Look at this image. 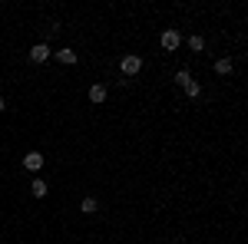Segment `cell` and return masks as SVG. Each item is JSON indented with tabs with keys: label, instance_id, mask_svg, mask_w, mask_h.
<instances>
[{
	"label": "cell",
	"instance_id": "obj_1",
	"mask_svg": "<svg viewBox=\"0 0 248 244\" xmlns=\"http://www.w3.org/2000/svg\"><path fill=\"white\" fill-rule=\"evenodd\" d=\"M119 70H123L126 76H136L139 70H142V59L136 57V53H129V57H123V63H119Z\"/></svg>",
	"mask_w": 248,
	"mask_h": 244
},
{
	"label": "cell",
	"instance_id": "obj_2",
	"mask_svg": "<svg viewBox=\"0 0 248 244\" xmlns=\"http://www.w3.org/2000/svg\"><path fill=\"white\" fill-rule=\"evenodd\" d=\"M23 165H27L30 172H40L43 169V152H37V149L27 152V155H23Z\"/></svg>",
	"mask_w": 248,
	"mask_h": 244
},
{
	"label": "cell",
	"instance_id": "obj_3",
	"mask_svg": "<svg viewBox=\"0 0 248 244\" xmlns=\"http://www.w3.org/2000/svg\"><path fill=\"white\" fill-rule=\"evenodd\" d=\"M50 57H53V50H50L46 43H37V46L30 50V59H33V63H46Z\"/></svg>",
	"mask_w": 248,
	"mask_h": 244
},
{
	"label": "cell",
	"instance_id": "obj_4",
	"mask_svg": "<svg viewBox=\"0 0 248 244\" xmlns=\"http://www.w3.org/2000/svg\"><path fill=\"white\" fill-rule=\"evenodd\" d=\"M179 43H182V37H179V30H166L162 33V50H179Z\"/></svg>",
	"mask_w": 248,
	"mask_h": 244
},
{
	"label": "cell",
	"instance_id": "obj_5",
	"mask_svg": "<svg viewBox=\"0 0 248 244\" xmlns=\"http://www.w3.org/2000/svg\"><path fill=\"white\" fill-rule=\"evenodd\" d=\"M30 191H33L37 198H46V191H50V185H46L43 178H33V182H30Z\"/></svg>",
	"mask_w": 248,
	"mask_h": 244
},
{
	"label": "cell",
	"instance_id": "obj_6",
	"mask_svg": "<svg viewBox=\"0 0 248 244\" xmlns=\"http://www.w3.org/2000/svg\"><path fill=\"white\" fill-rule=\"evenodd\" d=\"M57 59H60V63H66V66H70V63H77V53H73L70 46H63V50H57Z\"/></svg>",
	"mask_w": 248,
	"mask_h": 244
},
{
	"label": "cell",
	"instance_id": "obj_7",
	"mask_svg": "<svg viewBox=\"0 0 248 244\" xmlns=\"http://www.w3.org/2000/svg\"><path fill=\"white\" fill-rule=\"evenodd\" d=\"M90 99H93L96 106H99V102L106 99V86H99V83H96V86H90Z\"/></svg>",
	"mask_w": 248,
	"mask_h": 244
},
{
	"label": "cell",
	"instance_id": "obj_8",
	"mask_svg": "<svg viewBox=\"0 0 248 244\" xmlns=\"http://www.w3.org/2000/svg\"><path fill=\"white\" fill-rule=\"evenodd\" d=\"M215 73H218V76L232 73V59H225V57H222V59H215Z\"/></svg>",
	"mask_w": 248,
	"mask_h": 244
},
{
	"label": "cell",
	"instance_id": "obj_9",
	"mask_svg": "<svg viewBox=\"0 0 248 244\" xmlns=\"http://www.w3.org/2000/svg\"><path fill=\"white\" fill-rule=\"evenodd\" d=\"M182 89H186V93H189L192 99H199V96H202V86H199V83H195V79H192V83H186V86H182Z\"/></svg>",
	"mask_w": 248,
	"mask_h": 244
},
{
	"label": "cell",
	"instance_id": "obj_10",
	"mask_svg": "<svg viewBox=\"0 0 248 244\" xmlns=\"http://www.w3.org/2000/svg\"><path fill=\"white\" fill-rule=\"evenodd\" d=\"M189 50L202 53V50H205V40H202V37H189Z\"/></svg>",
	"mask_w": 248,
	"mask_h": 244
},
{
	"label": "cell",
	"instance_id": "obj_11",
	"mask_svg": "<svg viewBox=\"0 0 248 244\" xmlns=\"http://www.w3.org/2000/svg\"><path fill=\"white\" fill-rule=\"evenodd\" d=\"M83 215H96V198H83Z\"/></svg>",
	"mask_w": 248,
	"mask_h": 244
},
{
	"label": "cell",
	"instance_id": "obj_12",
	"mask_svg": "<svg viewBox=\"0 0 248 244\" xmlns=\"http://www.w3.org/2000/svg\"><path fill=\"white\" fill-rule=\"evenodd\" d=\"M175 83H179V86L192 83V73H189V70H179V73H175Z\"/></svg>",
	"mask_w": 248,
	"mask_h": 244
},
{
	"label": "cell",
	"instance_id": "obj_13",
	"mask_svg": "<svg viewBox=\"0 0 248 244\" xmlns=\"http://www.w3.org/2000/svg\"><path fill=\"white\" fill-rule=\"evenodd\" d=\"M3 109H7V99H3V96H0V113H3Z\"/></svg>",
	"mask_w": 248,
	"mask_h": 244
}]
</instances>
